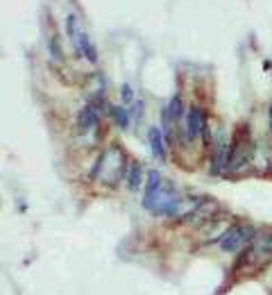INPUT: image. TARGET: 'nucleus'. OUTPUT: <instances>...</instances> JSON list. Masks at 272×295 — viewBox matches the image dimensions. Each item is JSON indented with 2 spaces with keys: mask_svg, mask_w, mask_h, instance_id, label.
I'll return each mask as SVG.
<instances>
[{
  "mask_svg": "<svg viewBox=\"0 0 272 295\" xmlns=\"http://www.w3.org/2000/svg\"><path fill=\"white\" fill-rule=\"evenodd\" d=\"M195 200H184V195L175 188L173 182H168L159 171H150L148 184H145V195H143V207L154 216H177L179 220L186 214L195 209Z\"/></svg>",
  "mask_w": 272,
  "mask_h": 295,
  "instance_id": "1",
  "label": "nucleus"
},
{
  "mask_svg": "<svg viewBox=\"0 0 272 295\" xmlns=\"http://www.w3.org/2000/svg\"><path fill=\"white\" fill-rule=\"evenodd\" d=\"M270 261H272V227H259L252 243L238 252L236 268L261 270Z\"/></svg>",
  "mask_w": 272,
  "mask_h": 295,
  "instance_id": "2",
  "label": "nucleus"
},
{
  "mask_svg": "<svg viewBox=\"0 0 272 295\" xmlns=\"http://www.w3.org/2000/svg\"><path fill=\"white\" fill-rule=\"evenodd\" d=\"M256 230H259V227H254L252 222H247V220L234 222V225L227 227V232L218 239V248H220L222 252H227V254H238L241 250H245L247 245L252 243Z\"/></svg>",
  "mask_w": 272,
  "mask_h": 295,
  "instance_id": "3",
  "label": "nucleus"
},
{
  "mask_svg": "<svg viewBox=\"0 0 272 295\" xmlns=\"http://www.w3.org/2000/svg\"><path fill=\"white\" fill-rule=\"evenodd\" d=\"M125 173V159H123V152L116 148H109L100 154L98 163L93 168V177L100 182H105L107 186H116L120 182Z\"/></svg>",
  "mask_w": 272,
  "mask_h": 295,
  "instance_id": "4",
  "label": "nucleus"
},
{
  "mask_svg": "<svg viewBox=\"0 0 272 295\" xmlns=\"http://www.w3.org/2000/svg\"><path fill=\"white\" fill-rule=\"evenodd\" d=\"M66 32H68V39L73 41V46H75L77 55L84 57L91 64H95V61H98V52H95L93 41L86 35V30H84V25H82L77 14H68L66 16Z\"/></svg>",
  "mask_w": 272,
  "mask_h": 295,
  "instance_id": "5",
  "label": "nucleus"
},
{
  "mask_svg": "<svg viewBox=\"0 0 272 295\" xmlns=\"http://www.w3.org/2000/svg\"><path fill=\"white\" fill-rule=\"evenodd\" d=\"M209 127V120H207V111L202 107H197V105H193V107L186 109V116H184V137H186V141H197V139L204 137V132H207Z\"/></svg>",
  "mask_w": 272,
  "mask_h": 295,
  "instance_id": "6",
  "label": "nucleus"
},
{
  "mask_svg": "<svg viewBox=\"0 0 272 295\" xmlns=\"http://www.w3.org/2000/svg\"><path fill=\"white\" fill-rule=\"evenodd\" d=\"M100 100L102 98H93L89 105H84V107L80 109V114H77V123H75L77 134L86 137V134L95 132V127H98V123H100V107H98Z\"/></svg>",
  "mask_w": 272,
  "mask_h": 295,
  "instance_id": "7",
  "label": "nucleus"
},
{
  "mask_svg": "<svg viewBox=\"0 0 272 295\" xmlns=\"http://www.w3.org/2000/svg\"><path fill=\"white\" fill-rule=\"evenodd\" d=\"M148 141H150V150L159 161H166V139H163L161 129L159 127H150L148 132Z\"/></svg>",
  "mask_w": 272,
  "mask_h": 295,
  "instance_id": "8",
  "label": "nucleus"
},
{
  "mask_svg": "<svg viewBox=\"0 0 272 295\" xmlns=\"http://www.w3.org/2000/svg\"><path fill=\"white\" fill-rule=\"evenodd\" d=\"M163 114L168 116L173 123H179V120L184 118V103H182V98L179 95H173V98L168 100V105H166V109H163Z\"/></svg>",
  "mask_w": 272,
  "mask_h": 295,
  "instance_id": "9",
  "label": "nucleus"
},
{
  "mask_svg": "<svg viewBox=\"0 0 272 295\" xmlns=\"http://www.w3.org/2000/svg\"><path fill=\"white\" fill-rule=\"evenodd\" d=\"M141 184H143V168L139 161H132L127 168V186L129 191H139Z\"/></svg>",
  "mask_w": 272,
  "mask_h": 295,
  "instance_id": "10",
  "label": "nucleus"
},
{
  "mask_svg": "<svg viewBox=\"0 0 272 295\" xmlns=\"http://www.w3.org/2000/svg\"><path fill=\"white\" fill-rule=\"evenodd\" d=\"M111 116H114V123L118 125L120 129H125L129 125V114L125 107H111Z\"/></svg>",
  "mask_w": 272,
  "mask_h": 295,
  "instance_id": "11",
  "label": "nucleus"
},
{
  "mask_svg": "<svg viewBox=\"0 0 272 295\" xmlns=\"http://www.w3.org/2000/svg\"><path fill=\"white\" fill-rule=\"evenodd\" d=\"M120 93H123V103H125V105H134L136 95H134L132 86H129V84H123V91H120Z\"/></svg>",
  "mask_w": 272,
  "mask_h": 295,
  "instance_id": "12",
  "label": "nucleus"
},
{
  "mask_svg": "<svg viewBox=\"0 0 272 295\" xmlns=\"http://www.w3.org/2000/svg\"><path fill=\"white\" fill-rule=\"evenodd\" d=\"M50 52H52V57H55V59H61V50H59V39H57V37H52V41H50Z\"/></svg>",
  "mask_w": 272,
  "mask_h": 295,
  "instance_id": "13",
  "label": "nucleus"
}]
</instances>
